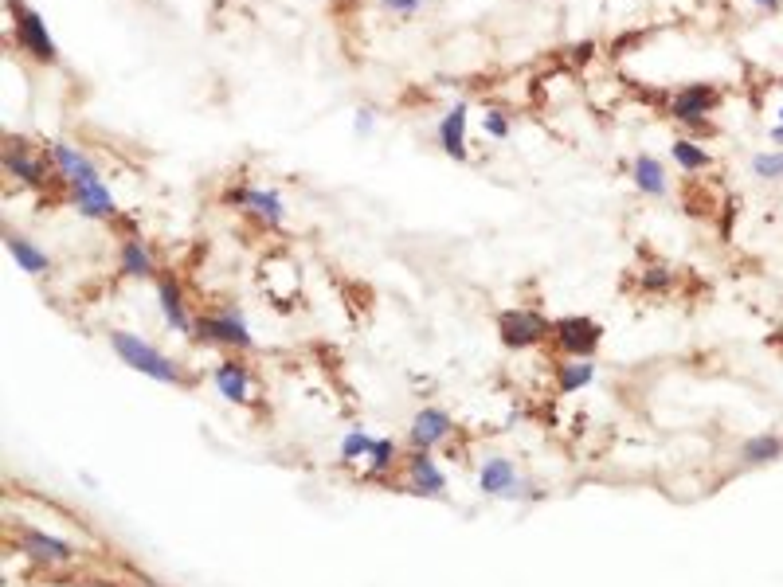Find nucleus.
Masks as SVG:
<instances>
[{
  "mask_svg": "<svg viewBox=\"0 0 783 587\" xmlns=\"http://www.w3.org/2000/svg\"><path fill=\"white\" fill-rule=\"evenodd\" d=\"M110 345H114L118 361L126 364V368H134V372H141V376L161 380V384H188L185 372L177 368V361H173V357H165L161 349H153L149 341H141L138 333L114 329V333H110Z\"/></svg>",
  "mask_w": 783,
  "mask_h": 587,
  "instance_id": "obj_1",
  "label": "nucleus"
},
{
  "mask_svg": "<svg viewBox=\"0 0 783 587\" xmlns=\"http://www.w3.org/2000/svg\"><path fill=\"white\" fill-rule=\"evenodd\" d=\"M8 20H12V44L20 47L24 55H32L36 63H55L59 59V47L55 36L47 28V20L24 0H8Z\"/></svg>",
  "mask_w": 783,
  "mask_h": 587,
  "instance_id": "obj_2",
  "label": "nucleus"
},
{
  "mask_svg": "<svg viewBox=\"0 0 783 587\" xmlns=\"http://www.w3.org/2000/svg\"><path fill=\"white\" fill-rule=\"evenodd\" d=\"M721 110V91L713 87V83H686V87H678V91L670 94V102H666V114L682 126V130H709L713 122V114Z\"/></svg>",
  "mask_w": 783,
  "mask_h": 587,
  "instance_id": "obj_3",
  "label": "nucleus"
},
{
  "mask_svg": "<svg viewBox=\"0 0 783 587\" xmlns=\"http://www.w3.org/2000/svg\"><path fill=\"white\" fill-rule=\"evenodd\" d=\"M0 165H4V173L12 177L16 184H24V188H47V173H55L51 169V161L40 157L36 149H32V141L20 134H8L4 137V157H0Z\"/></svg>",
  "mask_w": 783,
  "mask_h": 587,
  "instance_id": "obj_4",
  "label": "nucleus"
},
{
  "mask_svg": "<svg viewBox=\"0 0 783 587\" xmlns=\"http://www.w3.org/2000/svg\"><path fill=\"white\" fill-rule=\"evenodd\" d=\"M478 490L490 497H502V501H533V497H541L537 486H529L521 474H517V466L502 458V454H490L482 466H478Z\"/></svg>",
  "mask_w": 783,
  "mask_h": 587,
  "instance_id": "obj_5",
  "label": "nucleus"
},
{
  "mask_svg": "<svg viewBox=\"0 0 783 587\" xmlns=\"http://www.w3.org/2000/svg\"><path fill=\"white\" fill-rule=\"evenodd\" d=\"M200 341H212V345H224V349H255V337H251V325L239 310H216V314H200L196 317V329H192Z\"/></svg>",
  "mask_w": 783,
  "mask_h": 587,
  "instance_id": "obj_6",
  "label": "nucleus"
},
{
  "mask_svg": "<svg viewBox=\"0 0 783 587\" xmlns=\"http://www.w3.org/2000/svg\"><path fill=\"white\" fill-rule=\"evenodd\" d=\"M224 204L251 212L259 224H267V227L286 224V200H282V192H278V188H263V184H235V188L224 192Z\"/></svg>",
  "mask_w": 783,
  "mask_h": 587,
  "instance_id": "obj_7",
  "label": "nucleus"
},
{
  "mask_svg": "<svg viewBox=\"0 0 783 587\" xmlns=\"http://www.w3.org/2000/svg\"><path fill=\"white\" fill-rule=\"evenodd\" d=\"M553 341L564 357L592 361L599 341H603V325L592 317H560V321H553Z\"/></svg>",
  "mask_w": 783,
  "mask_h": 587,
  "instance_id": "obj_8",
  "label": "nucleus"
},
{
  "mask_svg": "<svg viewBox=\"0 0 783 587\" xmlns=\"http://www.w3.org/2000/svg\"><path fill=\"white\" fill-rule=\"evenodd\" d=\"M498 333H502L506 349H533V345H541L553 333V321L545 314H537V310L517 306V310H506L498 317Z\"/></svg>",
  "mask_w": 783,
  "mask_h": 587,
  "instance_id": "obj_9",
  "label": "nucleus"
},
{
  "mask_svg": "<svg viewBox=\"0 0 783 587\" xmlns=\"http://www.w3.org/2000/svg\"><path fill=\"white\" fill-rule=\"evenodd\" d=\"M466 126H470V102H462V98H455V102H451V110H447V114L439 118V126H435L439 149H443L451 161H459V165H466V161H470Z\"/></svg>",
  "mask_w": 783,
  "mask_h": 587,
  "instance_id": "obj_10",
  "label": "nucleus"
},
{
  "mask_svg": "<svg viewBox=\"0 0 783 587\" xmlns=\"http://www.w3.org/2000/svg\"><path fill=\"white\" fill-rule=\"evenodd\" d=\"M71 204H75V212H79L83 220H98V224L118 216V200H114L110 184L102 181V177L71 184Z\"/></svg>",
  "mask_w": 783,
  "mask_h": 587,
  "instance_id": "obj_11",
  "label": "nucleus"
},
{
  "mask_svg": "<svg viewBox=\"0 0 783 587\" xmlns=\"http://www.w3.org/2000/svg\"><path fill=\"white\" fill-rule=\"evenodd\" d=\"M47 161H51L55 177H63V181H67V188H71V184H79V181H91V177H102V173H98V165H94L79 145H71V141H51V145H47Z\"/></svg>",
  "mask_w": 783,
  "mask_h": 587,
  "instance_id": "obj_12",
  "label": "nucleus"
},
{
  "mask_svg": "<svg viewBox=\"0 0 783 587\" xmlns=\"http://www.w3.org/2000/svg\"><path fill=\"white\" fill-rule=\"evenodd\" d=\"M451 435H455V419L439 407H423L415 415L412 431H408V443H412V451H431V447L447 443Z\"/></svg>",
  "mask_w": 783,
  "mask_h": 587,
  "instance_id": "obj_13",
  "label": "nucleus"
},
{
  "mask_svg": "<svg viewBox=\"0 0 783 587\" xmlns=\"http://www.w3.org/2000/svg\"><path fill=\"white\" fill-rule=\"evenodd\" d=\"M16 544H20V552H28L36 564H67V560L79 556L75 544H67L63 537H51L44 529H20V533H16Z\"/></svg>",
  "mask_w": 783,
  "mask_h": 587,
  "instance_id": "obj_14",
  "label": "nucleus"
},
{
  "mask_svg": "<svg viewBox=\"0 0 783 587\" xmlns=\"http://www.w3.org/2000/svg\"><path fill=\"white\" fill-rule=\"evenodd\" d=\"M212 384H216V392H220L228 404L247 407L251 400H255L251 372H247L243 364H235V361H220V364H216V372H212Z\"/></svg>",
  "mask_w": 783,
  "mask_h": 587,
  "instance_id": "obj_15",
  "label": "nucleus"
},
{
  "mask_svg": "<svg viewBox=\"0 0 783 587\" xmlns=\"http://www.w3.org/2000/svg\"><path fill=\"white\" fill-rule=\"evenodd\" d=\"M408 490L423 497H443L447 494V478L435 466L431 451H412L408 454Z\"/></svg>",
  "mask_w": 783,
  "mask_h": 587,
  "instance_id": "obj_16",
  "label": "nucleus"
},
{
  "mask_svg": "<svg viewBox=\"0 0 783 587\" xmlns=\"http://www.w3.org/2000/svg\"><path fill=\"white\" fill-rule=\"evenodd\" d=\"M157 310L169 321V329H177V333H192L196 329V317L185 310V294H181L177 278H161L157 282Z\"/></svg>",
  "mask_w": 783,
  "mask_h": 587,
  "instance_id": "obj_17",
  "label": "nucleus"
},
{
  "mask_svg": "<svg viewBox=\"0 0 783 587\" xmlns=\"http://www.w3.org/2000/svg\"><path fill=\"white\" fill-rule=\"evenodd\" d=\"M118 271L126 274V278H153L157 274V255H153V247L141 235L122 239V247H118Z\"/></svg>",
  "mask_w": 783,
  "mask_h": 587,
  "instance_id": "obj_18",
  "label": "nucleus"
},
{
  "mask_svg": "<svg viewBox=\"0 0 783 587\" xmlns=\"http://www.w3.org/2000/svg\"><path fill=\"white\" fill-rule=\"evenodd\" d=\"M4 247H8V255L16 259L20 271H28V274L51 271V255H47L36 239H28V235H20V231H4Z\"/></svg>",
  "mask_w": 783,
  "mask_h": 587,
  "instance_id": "obj_19",
  "label": "nucleus"
},
{
  "mask_svg": "<svg viewBox=\"0 0 783 587\" xmlns=\"http://www.w3.org/2000/svg\"><path fill=\"white\" fill-rule=\"evenodd\" d=\"M631 177H635V188H639L643 196H666V192H670L666 165H662L658 157H650V153H639V157L631 161Z\"/></svg>",
  "mask_w": 783,
  "mask_h": 587,
  "instance_id": "obj_20",
  "label": "nucleus"
},
{
  "mask_svg": "<svg viewBox=\"0 0 783 587\" xmlns=\"http://www.w3.org/2000/svg\"><path fill=\"white\" fill-rule=\"evenodd\" d=\"M670 157H674V165L682 173H705V169H713V153L705 145H697L693 137H674L670 141Z\"/></svg>",
  "mask_w": 783,
  "mask_h": 587,
  "instance_id": "obj_21",
  "label": "nucleus"
},
{
  "mask_svg": "<svg viewBox=\"0 0 783 587\" xmlns=\"http://www.w3.org/2000/svg\"><path fill=\"white\" fill-rule=\"evenodd\" d=\"M737 454L744 466H768V462L783 458V439L780 435H752V439L740 443Z\"/></svg>",
  "mask_w": 783,
  "mask_h": 587,
  "instance_id": "obj_22",
  "label": "nucleus"
},
{
  "mask_svg": "<svg viewBox=\"0 0 783 587\" xmlns=\"http://www.w3.org/2000/svg\"><path fill=\"white\" fill-rule=\"evenodd\" d=\"M596 380V364L592 361H568L560 364V372H556V388L560 392H580V388H588Z\"/></svg>",
  "mask_w": 783,
  "mask_h": 587,
  "instance_id": "obj_23",
  "label": "nucleus"
},
{
  "mask_svg": "<svg viewBox=\"0 0 783 587\" xmlns=\"http://www.w3.org/2000/svg\"><path fill=\"white\" fill-rule=\"evenodd\" d=\"M392 462H396V443L392 439H376L372 454L365 458V470H369V478H380V474L392 470Z\"/></svg>",
  "mask_w": 783,
  "mask_h": 587,
  "instance_id": "obj_24",
  "label": "nucleus"
},
{
  "mask_svg": "<svg viewBox=\"0 0 783 587\" xmlns=\"http://www.w3.org/2000/svg\"><path fill=\"white\" fill-rule=\"evenodd\" d=\"M748 169H752V177H760V181H783V149L756 153V157L748 161Z\"/></svg>",
  "mask_w": 783,
  "mask_h": 587,
  "instance_id": "obj_25",
  "label": "nucleus"
},
{
  "mask_svg": "<svg viewBox=\"0 0 783 587\" xmlns=\"http://www.w3.org/2000/svg\"><path fill=\"white\" fill-rule=\"evenodd\" d=\"M372 435H365V431H349L345 439H341V462L349 466V462H365L372 454Z\"/></svg>",
  "mask_w": 783,
  "mask_h": 587,
  "instance_id": "obj_26",
  "label": "nucleus"
},
{
  "mask_svg": "<svg viewBox=\"0 0 783 587\" xmlns=\"http://www.w3.org/2000/svg\"><path fill=\"white\" fill-rule=\"evenodd\" d=\"M509 126H513V118H509L502 106H486L482 110V134L490 137V141H506Z\"/></svg>",
  "mask_w": 783,
  "mask_h": 587,
  "instance_id": "obj_27",
  "label": "nucleus"
},
{
  "mask_svg": "<svg viewBox=\"0 0 783 587\" xmlns=\"http://www.w3.org/2000/svg\"><path fill=\"white\" fill-rule=\"evenodd\" d=\"M639 286H643L646 294H662V290H670V286H674V271H670V267H662V263H650V267L639 274Z\"/></svg>",
  "mask_w": 783,
  "mask_h": 587,
  "instance_id": "obj_28",
  "label": "nucleus"
},
{
  "mask_svg": "<svg viewBox=\"0 0 783 587\" xmlns=\"http://www.w3.org/2000/svg\"><path fill=\"white\" fill-rule=\"evenodd\" d=\"M353 130H357V137H369L372 130H376V110H372V106H361V110L353 114Z\"/></svg>",
  "mask_w": 783,
  "mask_h": 587,
  "instance_id": "obj_29",
  "label": "nucleus"
},
{
  "mask_svg": "<svg viewBox=\"0 0 783 587\" xmlns=\"http://www.w3.org/2000/svg\"><path fill=\"white\" fill-rule=\"evenodd\" d=\"M384 8H392L396 16H415L419 8H423V0H380Z\"/></svg>",
  "mask_w": 783,
  "mask_h": 587,
  "instance_id": "obj_30",
  "label": "nucleus"
},
{
  "mask_svg": "<svg viewBox=\"0 0 783 587\" xmlns=\"http://www.w3.org/2000/svg\"><path fill=\"white\" fill-rule=\"evenodd\" d=\"M748 4H752L756 12H768V16H772V12H780V8H783V0H748Z\"/></svg>",
  "mask_w": 783,
  "mask_h": 587,
  "instance_id": "obj_31",
  "label": "nucleus"
},
{
  "mask_svg": "<svg viewBox=\"0 0 783 587\" xmlns=\"http://www.w3.org/2000/svg\"><path fill=\"white\" fill-rule=\"evenodd\" d=\"M768 141H772L776 149H783V126H772V134H768Z\"/></svg>",
  "mask_w": 783,
  "mask_h": 587,
  "instance_id": "obj_32",
  "label": "nucleus"
},
{
  "mask_svg": "<svg viewBox=\"0 0 783 587\" xmlns=\"http://www.w3.org/2000/svg\"><path fill=\"white\" fill-rule=\"evenodd\" d=\"M588 55H592V44H584V47H576V51H572V59H576V63H584Z\"/></svg>",
  "mask_w": 783,
  "mask_h": 587,
  "instance_id": "obj_33",
  "label": "nucleus"
},
{
  "mask_svg": "<svg viewBox=\"0 0 783 587\" xmlns=\"http://www.w3.org/2000/svg\"><path fill=\"white\" fill-rule=\"evenodd\" d=\"M780 126H783V106H780Z\"/></svg>",
  "mask_w": 783,
  "mask_h": 587,
  "instance_id": "obj_34",
  "label": "nucleus"
}]
</instances>
